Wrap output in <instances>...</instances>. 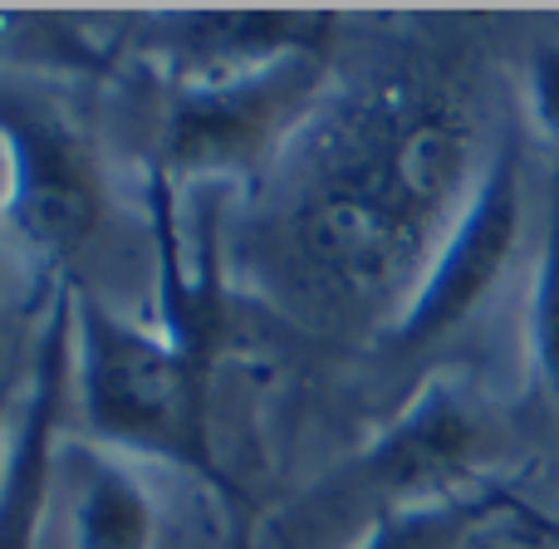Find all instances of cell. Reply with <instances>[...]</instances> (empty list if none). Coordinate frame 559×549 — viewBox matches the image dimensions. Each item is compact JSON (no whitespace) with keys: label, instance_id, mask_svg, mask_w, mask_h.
<instances>
[{"label":"cell","instance_id":"1","mask_svg":"<svg viewBox=\"0 0 559 549\" xmlns=\"http://www.w3.org/2000/svg\"><path fill=\"white\" fill-rule=\"evenodd\" d=\"M491 147L472 59L407 45L324 104L255 192V265L285 309L334 329H393L462 216Z\"/></svg>","mask_w":559,"mask_h":549},{"label":"cell","instance_id":"2","mask_svg":"<svg viewBox=\"0 0 559 549\" xmlns=\"http://www.w3.org/2000/svg\"><path fill=\"white\" fill-rule=\"evenodd\" d=\"M69 387L88 442L104 452L182 466L226 491L206 427L212 378L197 373L163 329L123 314L84 285H69Z\"/></svg>","mask_w":559,"mask_h":549},{"label":"cell","instance_id":"3","mask_svg":"<svg viewBox=\"0 0 559 549\" xmlns=\"http://www.w3.org/2000/svg\"><path fill=\"white\" fill-rule=\"evenodd\" d=\"M329 55H295L231 79L173 84L153 172L177 192L261 187L329 94Z\"/></svg>","mask_w":559,"mask_h":549},{"label":"cell","instance_id":"4","mask_svg":"<svg viewBox=\"0 0 559 549\" xmlns=\"http://www.w3.org/2000/svg\"><path fill=\"white\" fill-rule=\"evenodd\" d=\"M506 437L466 378L432 373L358 452V476L383 505H442L496 491Z\"/></svg>","mask_w":559,"mask_h":549},{"label":"cell","instance_id":"5","mask_svg":"<svg viewBox=\"0 0 559 549\" xmlns=\"http://www.w3.org/2000/svg\"><path fill=\"white\" fill-rule=\"evenodd\" d=\"M5 147V226L10 241L45 275H59L94 246L108 212V187L94 147L25 98H0Z\"/></svg>","mask_w":559,"mask_h":549},{"label":"cell","instance_id":"6","mask_svg":"<svg viewBox=\"0 0 559 549\" xmlns=\"http://www.w3.org/2000/svg\"><path fill=\"white\" fill-rule=\"evenodd\" d=\"M521 231H525V153L515 128H506L491 143V157H486L462 216L452 222V231L442 236V246L427 261L413 299L383 334L388 344L427 348L437 338H447L452 329H462L511 271L515 251H521Z\"/></svg>","mask_w":559,"mask_h":549},{"label":"cell","instance_id":"7","mask_svg":"<svg viewBox=\"0 0 559 549\" xmlns=\"http://www.w3.org/2000/svg\"><path fill=\"white\" fill-rule=\"evenodd\" d=\"M338 15L305 5H197L153 20L157 64L167 84L231 79L295 55H329Z\"/></svg>","mask_w":559,"mask_h":549},{"label":"cell","instance_id":"8","mask_svg":"<svg viewBox=\"0 0 559 549\" xmlns=\"http://www.w3.org/2000/svg\"><path fill=\"white\" fill-rule=\"evenodd\" d=\"M74 344H69V279L55 285L39 329L35 358L25 373V393L15 407V446L10 472L0 481V549H39V530L49 515V496L59 481V427L64 403L74 397Z\"/></svg>","mask_w":559,"mask_h":549},{"label":"cell","instance_id":"9","mask_svg":"<svg viewBox=\"0 0 559 549\" xmlns=\"http://www.w3.org/2000/svg\"><path fill=\"white\" fill-rule=\"evenodd\" d=\"M59 476L69 491V545L74 549H153L157 501L147 481L118 452L79 442L59 452Z\"/></svg>","mask_w":559,"mask_h":549},{"label":"cell","instance_id":"10","mask_svg":"<svg viewBox=\"0 0 559 549\" xmlns=\"http://www.w3.org/2000/svg\"><path fill=\"white\" fill-rule=\"evenodd\" d=\"M0 69L88 79L114 69V39H104L84 15L69 10L0 5Z\"/></svg>","mask_w":559,"mask_h":549},{"label":"cell","instance_id":"11","mask_svg":"<svg viewBox=\"0 0 559 549\" xmlns=\"http://www.w3.org/2000/svg\"><path fill=\"white\" fill-rule=\"evenodd\" d=\"M515 511H521V501L511 496V486L442 505H383L348 549H462L472 545L481 525Z\"/></svg>","mask_w":559,"mask_h":549},{"label":"cell","instance_id":"12","mask_svg":"<svg viewBox=\"0 0 559 549\" xmlns=\"http://www.w3.org/2000/svg\"><path fill=\"white\" fill-rule=\"evenodd\" d=\"M525 358H531L535 393L559 422V167L550 182V212H545L540 251H535L531 295H525Z\"/></svg>","mask_w":559,"mask_h":549},{"label":"cell","instance_id":"13","mask_svg":"<svg viewBox=\"0 0 559 549\" xmlns=\"http://www.w3.org/2000/svg\"><path fill=\"white\" fill-rule=\"evenodd\" d=\"M525 114L559 153V39H540L525 59Z\"/></svg>","mask_w":559,"mask_h":549},{"label":"cell","instance_id":"14","mask_svg":"<svg viewBox=\"0 0 559 549\" xmlns=\"http://www.w3.org/2000/svg\"><path fill=\"white\" fill-rule=\"evenodd\" d=\"M15 407H20L15 387L0 378V481H5V472H10V446H15Z\"/></svg>","mask_w":559,"mask_h":549},{"label":"cell","instance_id":"15","mask_svg":"<svg viewBox=\"0 0 559 549\" xmlns=\"http://www.w3.org/2000/svg\"><path fill=\"white\" fill-rule=\"evenodd\" d=\"M10 241V226H5V147H0V251Z\"/></svg>","mask_w":559,"mask_h":549},{"label":"cell","instance_id":"16","mask_svg":"<svg viewBox=\"0 0 559 549\" xmlns=\"http://www.w3.org/2000/svg\"><path fill=\"white\" fill-rule=\"evenodd\" d=\"M486 549H496V545H486Z\"/></svg>","mask_w":559,"mask_h":549}]
</instances>
